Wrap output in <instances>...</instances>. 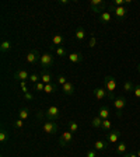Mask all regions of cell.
<instances>
[{"label": "cell", "mask_w": 140, "mask_h": 157, "mask_svg": "<svg viewBox=\"0 0 140 157\" xmlns=\"http://www.w3.org/2000/svg\"><path fill=\"white\" fill-rule=\"evenodd\" d=\"M69 3H70V0H59V4H62V6L69 4Z\"/></svg>", "instance_id": "39"}, {"label": "cell", "mask_w": 140, "mask_h": 157, "mask_svg": "<svg viewBox=\"0 0 140 157\" xmlns=\"http://www.w3.org/2000/svg\"><path fill=\"white\" fill-rule=\"evenodd\" d=\"M11 48H13V45H11V41H9V39H3L2 44H0V51H2V53H9L10 51H11Z\"/></svg>", "instance_id": "16"}, {"label": "cell", "mask_w": 140, "mask_h": 157, "mask_svg": "<svg viewBox=\"0 0 140 157\" xmlns=\"http://www.w3.org/2000/svg\"><path fill=\"white\" fill-rule=\"evenodd\" d=\"M39 65H41L42 69H45V70H48L49 67H52L53 66V55H51V53H44V55H41Z\"/></svg>", "instance_id": "5"}, {"label": "cell", "mask_w": 140, "mask_h": 157, "mask_svg": "<svg viewBox=\"0 0 140 157\" xmlns=\"http://www.w3.org/2000/svg\"><path fill=\"white\" fill-rule=\"evenodd\" d=\"M134 87H136V86L133 84V83L131 82V80H126V82L123 83V90L126 93H131V91H133L134 90Z\"/></svg>", "instance_id": "24"}, {"label": "cell", "mask_w": 140, "mask_h": 157, "mask_svg": "<svg viewBox=\"0 0 140 157\" xmlns=\"http://www.w3.org/2000/svg\"><path fill=\"white\" fill-rule=\"evenodd\" d=\"M41 82L44 83V84H49V83H53V76L51 75V73L48 72V70H45V69H42V72H41Z\"/></svg>", "instance_id": "13"}, {"label": "cell", "mask_w": 140, "mask_h": 157, "mask_svg": "<svg viewBox=\"0 0 140 157\" xmlns=\"http://www.w3.org/2000/svg\"><path fill=\"white\" fill-rule=\"evenodd\" d=\"M114 13L115 14V17H116V20L118 21H122V20L126 17V14H127V7H116V6H114V4H109V13Z\"/></svg>", "instance_id": "3"}, {"label": "cell", "mask_w": 140, "mask_h": 157, "mask_svg": "<svg viewBox=\"0 0 140 157\" xmlns=\"http://www.w3.org/2000/svg\"><path fill=\"white\" fill-rule=\"evenodd\" d=\"M7 140H9V133L6 129H2L0 131V143H6Z\"/></svg>", "instance_id": "27"}, {"label": "cell", "mask_w": 140, "mask_h": 157, "mask_svg": "<svg viewBox=\"0 0 140 157\" xmlns=\"http://www.w3.org/2000/svg\"><path fill=\"white\" fill-rule=\"evenodd\" d=\"M125 151H126V143H125V142H121V143H118V146H116V153L121 154V156H123Z\"/></svg>", "instance_id": "26"}, {"label": "cell", "mask_w": 140, "mask_h": 157, "mask_svg": "<svg viewBox=\"0 0 140 157\" xmlns=\"http://www.w3.org/2000/svg\"><path fill=\"white\" fill-rule=\"evenodd\" d=\"M125 105H126V98L123 95H119V97H115L114 100V107L116 109V117L122 118V111H123Z\"/></svg>", "instance_id": "4"}, {"label": "cell", "mask_w": 140, "mask_h": 157, "mask_svg": "<svg viewBox=\"0 0 140 157\" xmlns=\"http://www.w3.org/2000/svg\"><path fill=\"white\" fill-rule=\"evenodd\" d=\"M56 91H58V86H56L55 83L45 84V90H44V93H46V94H52V93H56Z\"/></svg>", "instance_id": "21"}, {"label": "cell", "mask_w": 140, "mask_h": 157, "mask_svg": "<svg viewBox=\"0 0 140 157\" xmlns=\"http://www.w3.org/2000/svg\"><path fill=\"white\" fill-rule=\"evenodd\" d=\"M44 118H46L48 121H56L60 118V109H59L56 105H51V107L46 108L45 114H44Z\"/></svg>", "instance_id": "2"}, {"label": "cell", "mask_w": 140, "mask_h": 157, "mask_svg": "<svg viewBox=\"0 0 140 157\" xmlns=\"http://www.w3.org/2000/svg\"><path fill=\"white\" fill-rule=\"evenodd\" d=\"M34 88H35L36 91H44V90H45V84H44L42 82H39V83H36Z\"/></svg>", "instance_id": "34"}, {"label": "cell", "mask_w": 140, "mask_h": 157, "mask_svg": "<svg viewBox=\"0 0 140 157\" xmlns=\"http://www.w3.org/2000/svg\"><path fill=\"white\" fill-rule=\"evenodd\" d=\"M76 39L77 41H84L85 36H87V33H85V29L83 28V27H78L77 29H76Z\"/></svg>", "instance_id": "20"}, {"label": "cell", "mask_w": 140, "mask_h": 157, "mask_svg": "<svg viewBox=\"0 0 140 157\" xmlns=\"http://www.w3.org/2000/svg\"><path fill=\"white\" fill-rule=\"evenodd\" d=\"M74 90H76L74 83H72V82H67L66 84L62 86V91L65 93V94H67V95H72L73 93H74Z\"/></svg>", "instance_id": "17"}, {"label": "cell", "mask_w": 140, "mask_h": 157, "mask_svg": "<svg viewBox=\"0 0 140 157\" xmlns=\"http://www.w3.org/2000/svg\"><path fill=\"white\" fill-rule=\"evenodd\" d=\"M67 126H69V131L72 132V133H76V132L78 131V125L76 124L74 121H70V122L67 124Z\"/></svg>", "instance_id": "29"}, {"label": "cell", "mask_w": 140, "mask_h": 157, "mask_svg": "<svg viewBox=\"0 0 140 157\" xmlns=\"http://www.w3.org/2000/svg\"><path fill=\"white\" fill-rule=\"evenodd\" d=\"M137 72H139V75H140V63L137 65Z\"/></svg>", "instance_id": "41"}, {"label": "cell", "mask_w": 140, "mask_h": 157, "mask_svg": "<svg viewBox=\"0 0 140 157\" xmlns=\"http://www.w3.org/2000/svg\"><path fill=\"white\" fill-rule=\"evenodd\" d=\"M91 126L95 128V129H98V128H101L102 126V119L100 117H94L91 119Z\"/></svg>", "instance_id": "22"}, {"label": "cell", "mask_w": 140, "mask_h": 157, "mask_svg": "<svg viewBox=\"0 0 140 157\" xmlns=\"http://www.w3.org/2000/svg\"><path fill=\"white\" fill-rule=\"evenodd\" d=\"M67 59L70 60L72 63H81L83 62V53L80 52H74V53H70V55H67Z\"/></svg>", "instance_id": "15"}, {"label": "cell", "mask_w": 140, "mask_h": 157, "mask_svg": "<svg viewBox=\"0 0 140 157\" xmlns=\"http://www.w3.org/2000/svg\"><path fill=\"white\" fill-rule=\"evenodd\" d=\"M93 94H94V97L97 98V100H105V98H108V93L105 88L102 87H97L93 90Z\"/></svg>", "instance_id": "11"}, {"label": "cell", "mask_w": 140, "mask_h": 157, "mask_svg": "<svg viewBox=\"0 0 140 157\" xmlns=\"http://www.w3.org/2000/svg\"><path fill=\"white\" fill-rule=\"evenodd\" d=\"M24 98H25V100H29V101H31V100H34V94L32 93H25V94H24Z\"/></svg>", "instance_id": "38"}, {"label": "cell", "mask_w": 140, "mask_h": 157, "mask_svg": "<svg viewBox=\"0 0 140 157\" xmlns=\"http://www.w3.org/2000/svg\"><path fill=\"white\" fill-rule=\"evenodd\" d=\"M133 93H134V95H136V98H139L140 100V84H137L136 87H134Z\"/></svg>", "instance_id": "36"}, {"label": "cell", "mask_w": 140, "mask_h": 157, "mask_svg": "<svg viewBox=\"0 0 140 157\" xmlns=\"http://www.w3.org/2000/svg\"><path fill=\"white\" fill-rule=\"evenodd\" d=\"M95 42H97V39H95L94 36H91V38H90V42H88V46H90V48H94Z\"/></svg>", "instance_id": "37"}, {"label": "cell", "mask_w": 140, "mask_h": 157, "mask_svg": "<svg viewBox=\"0 0 140 157\" xmlns=\"http://www.w3.org/2000/svg\"><path fill=\"white\" fill-rule=\"evenodd\" d=\"M39 78H41V76H39L38 73H32V75L29 76V83L36 84V83H39Z\"/></svg>", "instance_id": "31"}, {"label": "cell", "mask_w": 140, "mask_h": 157, "mask_svg": "<svg viewBox=\"0 0 140 157\" xmlns=\"http://www.w3.org/2000/svg\"><path fill=\"white\" fill-rule=\"evenodd\" d=\"M52 46H55V48H59V46H62L63 44H65V36L62 35V34H55V35L52 36Z\"/></svg>", "instance_id": "14"}, {"label": "cell", "mask_w": 140, "mask_h": 157, "mask_svg": "<svg viewBox=\"0 0 140 157\" xmlns=\"http://www.w3.org/2000/svg\"><path fill=\"white\" fill-rule=\"evenodd\" d=\"M29 73L27 72V70H24V69H20V70H17L16 73H14V78H16L17 82H29Z\"/></svg>", "instance_id": "8"}, {"label": "cell", "mask_w": 140, "mask_h": 157, "mask_svg": "<svg viewBox=\"0 0 140 157\" xmlns=\"http://www.w3.org/2000/svg\"><path fill=\"white\" fill-rule=\"evenodd\" d=\"M109 147V142L105 139V140H95L94 142V149L97 151H105Z\"/></svg>", "instance_id": "12"}, {"label": "cell", "mask_w": 140, "mask_h": 157, "mask_svg": "<svg viewBox=\"0 0 140 157\" xmlns=\"http://www.w3.org/2000/svg\"><path fill=\"white\" fill-rule=\"evenodd\" d=\"M116 80H115L114 76H105L104 77V88L108 93V100L109 101H114L115 100V90H116Z\"/></svg>", "instance_id": "1"}, {"label": "cell", "mask_w": 140, "mask_h": 157, "mask_svg": "<svg viewBox=\"0 0 140 157\" xmlns=\"http://www.w3.org/2000/svg\"><path fill=\"white\" fill-rule=\"evenodd\" d=\"M13 126L16 128V129H23L24 128V121L18 118V119H16V121L13 122Z\"/></svg>", "instance_id": "32"}, {"label": "cell", "mask_w": 140, "mask_h": 157, "mask_svg": "<svg viewBox=\"0 0 140 157\" xmlns=\"http://www.w3.org/2000/svg\"><path fill=\"white\" fill-rule=\"evenodd\" d=\"M100 23L102 24H108V23H111V20H112V14L109 13V11H104V13L100 14Z\"/></svg>", "instance_id": "18"}, {"label": "cell", "mask_w": 140, "mask_h": 157, "mask_svg": "<svg viewBox=\"0 0 140 157\" xmlns=\"http://www.w3.org/2000/svg\"><path fill=\"white\" fill-rule=\"evenodd\" d=\"M119 137H121V131L112 129V131H109V133L107 135V140L109 142V143H118Z\"/></svg>", "instance_id": "10"}, {"label": "cell", "mask_w": 140, "mask_h": 157, "mask_svg": "<svg viewBox=\"0 0 140 157\" xmlns=\"http://www.w3.org/2000/svg\"><path fill=\"white\" fill-rule=\"evenodd\" d=\"M55 53L58 56H67V52H66L65 46H59V48H55Z\"/></svg>", "instance_id": "30"}, {"label": "cell", "mask_w": 140, "mask_h": 157, "mask_svg": "<svg viewBox=\"0 0 140 157\" xmlns=\"http://www.w3.org/2000/svg\"><path fill=\"white\" fill-rule=\"evenodd\" d=\"M122 157H137V154H134V153H126V154H123Z\"/></svg>", "instance_id": "40"}, {"label": "cell", "mask_w": 140, "mask_h": 157, "mask_svg": "<svg viewBox=\"0 0 140 157\" xmlns=\"http://www.w3.org/2000/svg\"><path fill=\"white\" fill-rule=\"evenodd\" d=\"M67 82H69V80H67V78H66L63 75H59L58 77H56V83H58V84H60V86L66 84V83H67Z\"/></svg>", "instance_id": "33"}, {"label": "cell", "mask_w": 140, "mask_h": 157, "mask_svg": "<svg viewBox=\"0 0 140 157\" xmlns=\"http://www.w3.org/2000/svg\"><path fill=\"white\" fill-rule=\"evenodd\" d=\"M28 117H29V109H28V108H21V109H20V112H18V118H20V119L25 121Z\"/></svg>", "instance_id": "23"}, {"label": "cell", "mask_w": 140, "mask_h": 157, "mask_svg": "<svg viewBox=\"0 0 140 157\" xmlns=\"http://www.w3.org/2000/svg\"><path fill=\"white\" fill-rule=\"evenodd\" d=\"M42 131L46 135H55L58 132V124H55V121H46L42 124Z\"/></svg>", "instance_id": "6"}, {"label": "cell", "mask_w": 140, "mask_h": 157, "mask_svg": "<svg viewBox=\"0 0 140 157\" xmlns=\"http://www.w3.org/2000/svg\"><path fill=\"white\" fill-rule=\"evenodd\" d=\"M111 128H112V124H111V121H109V119H104V121H102L101 129H104V131L109 132V131H111Z\"/></svg>", "instance_id": "28"}, {"label": "cell", "mask_w": 140, "mask_h": 157, "mask_svg": "<svg viewBox=\"0 0 140 157\" xmlns=\"http://www.w3.org/2000/svg\"><path fill=\"white\" fill-rule=\"evenodd\" d=\"M109 108L107 107V105H104V107H101V109H100V111H98V117L101 118L102 121H104V119H109Z\"/></svg>", "instance_id": "19"}, {"label": "cell", "mask_w": 140, "mask_h": 157, "mask_svg": "<svg viewBox=\"0 0 140 157\" xmlns=\"http://www.w3.org/2000/svg\"><path fill=\"white\" fill-rule=\"evenodd\" d=\"M90 7H107V3L104 0H91L90 2Z\"/></svg>", "instance_id": "25"}, {"label": "cell", "mask_w": 140, "mask_h": 157, "mask_svg": "<svg viewBox=\"0 0 140 157\" xmlns=\"http://www.w3.org/2000/svg\"><path fill=\"white\" fill-rule=\"evenodd\" d=\"M87 157H97V150H95V149L87 150Z\"/></svg>", "instance_id": "35"}, {"label": "cell", "mask_w": 140, "mask_h": 157, "mask_svg": "<svg viewBox=\"0 0 140 157\" xmlns=\"http://www.w3.org/2000/svg\"><path fill=\"white\" fill-rule=\"evenodd\" d=\"M136 154H137V157H140V149L137 150V153H136Z\"/></svg>", "instance_id": "42"}, {"label": "cell", "mask_w": 140, "mask_h": 157, "mask_svg": "<svg viewBox=\"0 0 140 157\" xmlns=\"http://www.w3.org/2000/svg\"><path fill=\"white\" fill-rule=\"evenodd\" d=\"M72 140H73V133L70 131H67L59 137V144H60L62 147H66L69 143H72Z\"/></svg>", "instance_id": "9"}, {"label": "cell", "mask_w": 140, "mask_h": 157, "mask_svg": "<svg viewBox=\"0 0 140 157\" xmlns=\"http://www.w3.org/2000/svg\"><path fill=\"white\" fill-rule=\"evenodd\" d=\"M39 59H41V53H39L36 49L29 51V52L27 53V56H25L27 63H29V65H35V63H38Z\"/></svg>", "instance_id": "7"}]
</instances>
